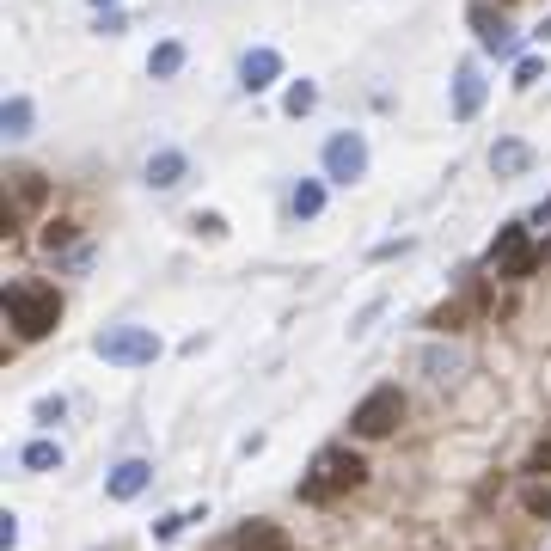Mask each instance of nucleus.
<instances>
[{
  "label": "nucleus",
  "instance_id": "f257e3e1",
  "mask_svg": "<svg viewBox=\"0 0 551 551\" xmlns=\"http://www.w3.org/2000/svg\"><path fill=\"white\" fill-rule=\"evenodd\" d=\"M362 478H368V460L362 454H349V447H325V454L313 460V472L300 478V496H307V503H331V496L356 490Z\"/></svg>",
  "mask_w": 551,
  "mask_h": 551
},
{
  "label": "nucleus",
  "instance_id": "f03ea898",
  "mask_svg": "<svg viewBox=\"0 0 551 551\" xmlns=\"http://www.w3.org/2000/svg\"><path fill=\"white\" fill-rule=\"evenodd\" d=\"M7 319L19 325L25 343H37L62 325V294L43 288V282H19V288H7Z\"/></svg>",
  "mask_w": 551,
  "mask_h": 551
},
{
  "label": "nucleus",
  "instance_id": "7ed1b4c3",
  "mask_svg": "<svg viewBox=\"0 0 551 551\" xmlns=\"http://www.w3.org/2000/svg\"><path fill=\"white\" fill-rule=\"evenodd\" d=\"M490 264H496V276H509V282H527L545 258H539V245L527 239V221H509V227H496V239H490Z\"/></svg>",
  "mask_w": 551,
  "mask_h": 551
},
{
  "label": "nucleus",
  "instance_id": "20e7f679",
  "mask_svg": "<svg viewBox=\"0 0 551 551\" xmlns=\"http://www.w3.org/2000/svg\"><path fill=\"white\" fill-rule=\"evenodd\" d=\"M319 166H325V184H362L368 178V135L362 129H337L325 141Z\"/></svg>",
  "mask_w": 551,
  "mask_h": 551
},
{
  "label": "nucleus",
  "instance_id": "39448f33",
  "mask_svg": "<svg viewBox=\"0 0 551 551\" xmlns=\"http://www.w3.org/2000/svg\"><path fill=\"white\" fill-rule=\"evenodd\" d=\"M98 356L111 368H147L160 356V337L147 325H111V331H98Z\"/></svg>",
  "mask_w": 551,
  "mask_h": 551
},
{
  "label": "nucleus",
  "instance_id": "423d86ee",
  "mask_svg": "<svg viewBox=\"0 0 551 551\" xmlns=\"http://www.w3.org/2000/svg\"><path fill=\"white\" fill-rule=\"evenodd\" d=\"M398 423H405V392H398V386H374L362 405H356V417H349V429H356L362 441H380Z\"/></svg>",
  "mask_w": 551,
  "mask_h": 551
},
{
  "label": "nucleus",
  "instance_id": "0eeeda50",
  "mask_svg": "<svg viewBox=\"0 0 551 551\" xmlns=\"http://www.w3.org/2000/svg\"><path fill=\"white\" fill-rule=\"evenodd\" d=\"M472 31H478V43L490 49L496 62H515V56H521V37L503 25V13H490V7H472Z\"/></svg>",
  "mask_w": 551,
  "mask_h": 551
},
{
  "label": "nucleus",
  "instance_id": "6e6552de",
  "mask_svg": "<svg viewBox=\"0 0 551 551\" xmlns=\"http://www.w3.org/2000/svg\"><path fill=\"white\" fill-rule=\"evenodd\" d=\"M276 80H282V56H276L270 43H258V49H245V56H239V86L252 92V98H258V92H270Z\"/></svg>",
  "mask_w": 551,
  "mask_h": 551
},
{
  "label": "nucleus",
  "instance_id": "1a4fd4ad",
  "mask_svg": "<svg viewBox=\"0 0 551 551\" xmlns=\"http://www.w3.org/2000/svg\"><path fill=\"white\" fill-rule=\"evenodd\" d=\"M484 98H490V80L478 74V62H466V68L454 74V123H472V117L484 111Z\"/></svg>",
  "mask_w": 551,
  "mask_h": 551
},
{
  "label": "nucleus",
  "instance_id": "9d476101",
  "mask_svg": "<svg viewBox=\"0 0 551 551\" xmlns=\"http://www.w3.org/2000/svg\"><path fill=\"white\" fill-rule=\"evenodd\" d=\"M147 484H154V466H147V460H123V466L105 478V496H111V503H129V496H141Z\"/></svg>",
  "mask_w": 551,
  "mask_h": 551
},
{
  "label": "nucleus",
  "instance_id": "9b49d317",
  "mask_svg": "<svg viewBox=\"0 0 551 551\" xmlns=\"http://www.w3.org/2000/svg\"><path fill=\"white\" fill-rule=\"evenodd\" d=\"M184 172H190V154H184V147H160V154L147 160V184H154V190L184 184Z\"/></svg>",
  "mask_w": 551,
  "mask_h": 551
},
{
  "label": "nucleus",
  "instance_id": "f8f14e48",
  "mask_svg": "<svg viewBox=\"0 0 551 551\" xmlns=\"http://www.w3.org/2000/svg\"><path fill=\"white\" fill-rule=\"evenodd\" d=\"M527 166H533V147H527L521 135H509V141L490 147V172H496V178H521Z\"/></svg>",
  "mask_w": 551,
  "mask_h": 551
},
{
  "label": "nucleus",
  "instance_id": "ddd939ff",
  "mask_svg": "<svg viewBox=\"0 0 551 551\" xmlns=\"http://www.w3.org/2000/svg\"><path fill=\"white\" fill-rule=\"evenodd\" d=\"M233 545H239V551H288V533H282L276 521H245V527L233 533Z\"/></svg>",
  "mask_w": 551,
  "mask_h": 551
},
{
  "label": "nucleus",
  "instance_id": "4468645a",
  "mask_svg": "<svg viewBox=\"0 0 551 551\" xmlns=\"http://www.w3.org/2000/svg\"><path fill=\"white\" fill-rule=\"evenodd\" d=\"M288 215L294 221H319L325 215V178H300L294 196H288Z\"/></svg>",
  "mask_w": 551,
  "mask_h": 551
},
{
  "label": "nucleus",
  "instance_id": "2eb2a0df",
  "mask_svg": "<svg viewBox=\"0 0 551 551\" xmlns=\"http://www.w3.org/2000/svg\"><path fill=\"white\" fill-rule=\"evenodd\" d=\"M184 62H190V49L178 37H166V43H154V56H147V74H154V80H178Z\"/></svg>",
  "mask_w": 551,
  "mask_h": 551
},
{
  "label": "nucleus",
  "instance_id": "dca6fc26",
  "mask_svg": "<svg viewBox=\"0 0 551 551\" xmlns=\"http://www.w3.org/2000/svg\"><path fill=\"white\" fill-rule=\"evenodd\" d=\"M31 123H37L31 98H25V92H13V98H7V111H0V129H7V141H25V135H31Z\"/></svg>",
  "mask_w": 551,
  "mask_h": 551
},
{
  "label": "nucleus",
  "instance_id": "f3484780",
  "mask_svg": "<svg viewBox=\"0 0 551 551\" xmlns=\"http://www.w3.org/2000/svg\"><path fill=\"white\" fill-rule=\"evenodd\" d=\"M313 105H319V80H294V86L282 92V111H288V117H313Z\"/></svg>",
  "mask_w": 551,
  "mask_h": 551
},
{
  "label": "nucleus",
  "instance_id": "a211bd4d",
  "mask_svg": "<svg viewBox=\"0 0 551 551\" xmlns=\"http://www.w3.org/2000/svg\"><path fill=\"white\" fill-rule=\"evenodd\" d=\"M19 466H25V472H56V466H62V447H56V441H31L25 454H19Z\"/></svg>",
  "mask_w": 551,
  "mask_h": 551
},
{
  "label": "nucleus",
  "instance_id": "6ab92c4d",
  "mask_svg": "<svg viewBox=\"0 0 551 551\" xmlns=\"http://www.w3.org/2000/svg\"><path fill=\"white\" fill-rule=\"evenodd\" d=\"M466 313H472V300H441L429 313V331H466Z\"/></svg>",
  "mask_w": 551,
  "mask_h": 551
},
{
  "label": "nucleus",
  "instance_id": "aec40b11",
  "mask_svg": "<svg viewBox=\"0 0 551 551\" xmlns=\"http://www.w3.org/2000/svg\"><path fill=\"white\" fill-rule=\"evenodd\" d=\"M190 227H196V233H209V239H221V233H227V215H221V209H196Z\"/></svg>",
  "mask_w": 551,
  "mask_h": 551
},
{
  "label": "nucleus",
  "instance_id": "412c9836",
  "mask_svg": "<svg viewBox=\"0 0 551 551\" xmlns=\"http://www.w3.org/2000/svg\"><path fill=\"white\" fill-rule=\"evenodd\" d=\"M539 80H545V62H539V56H521V62H515V86L527 92V86H539Z\"/></svg>",
  "mask_w": 551,
  "mask_h": 551
},
{
  "label": "nucleus",
  "instance_id": "4be33fe9",
  "mask_svg": "<svg viewBox=\"0 0 551 551\" xmlns=\"http://www.w3.org/2000/svg\"><path fill=\"white\" fill-rule=\"evenodd\" d=\"M190 521H203V509H190V515H166V521L154 527V539H178V533H184Z\"/></svg>",
  "mask_w": 551,
  "mask_h": 551
},
{
  "label": "nucleus",
  "instance_id": "5701e85b",
  "mask_svg": "<svg viewBox=\"0 0 551 551\" xmlns=\"http://www.w3.org/2000/svg\"><path fill=\"white\" fill-rule=\"evenodd\" d=\"M43 245H49V252H62V245H74V221H49V227H43Z\"/></svg>",
  "mask_w": 551,
  "mask_h": 551
},
{
  "label": "nucleus",
  "instance_id": "b1692460",
  "mask_svg": "<svg viewBox=\"0 0 551 551\" xmlns=\"http://www.w3.org/2000/svg\"><path fill=\"white\" fill-rule=\"evenodd\" d=\"M527 515H551V484H533L527 490Z\"/></svg>",
  "mask_w": 551,
  "mask_h": 551
},
{
  "label": "nucleus",
  "instance_id": "393cba45",
  "mask_svg": "<svg viewBox=\"0 0 551 551\" xmlns=\"http://www.w3.org/2000/svg\"><path fill=\"white\" fill-rule=\"evenodd\" d=\"M527 472H539V478H551V435L533 447V460H527Z\"/></svg>",
  "mask_w": 551,
  "mask_h": 551
},
{
  "label": "nucleus",
  "instance_id": "a878e982",
  "mask_svg": "<svg viewBox=\"0 0 551 551\" xmlns=\"http://www.w3.org/2000/svg\"><path fill=\"white\" fill-rule=\"evenodd\" d=\"M98 31H105V37H123V31H129V19L111 7V13H98Z\"/></svg>",
  "mask_w": 551,
  "mask_h": 551
},
{
  "label": "nucleus",
  "instance_id": "bb28decb",
  "mask_svg": "<svg viewBox=\"0 0 551 551\" xmlns=\"http://www.w3.org/2000/svg\"><path fill=\"white\" fill-rule=\"evenodd\" d=\"M37 423H62V398H43V405H37Z\"/></svg>",
  "mask_w": 551,
  "mask_h": 551
},
{
  "label": "nucleus",
  "instance_id": "cd10ccee",
  "mask_svg": "<svg viewBox=\"0 0 551 551\" xmlns=\"http://www.w3.org/2000/svg\"><path fill=\"white\" fill-rule=\"evenodd\" d=\"M533 43H551V19H539V25H533Z\"/></svg>",
  "mask_w": 551,
  "mask_h": 551
},
{
  "label": "nucleus",
  "instance_id": "c85d7f7f",
  "mask_svg": "<svg viewBox=\"0 0 551 551\" xmlns=\"http://www.w3.org/2000/svg\"><path fill=\"white\" fill-rule=\"evenodd\" d=\"M92 7H98V13H105V7H117V0H92Z\"/></svg>",
  "mask_w": 551,
  "mask_h": 551
},
{
  "label": "nucleus",
  "instance_id": "c756f323",
  "mask_svg": "<svg viewBox=\"0 0 551 551\" xmlns=\"http://www.w3.org/2000/svg\"><path fill=\"white\" fill-rule=\"evenodd\" d=\"M539 258H551V239H545V245H539Z\"/></svg>",
  "mask_w": 551,
  "mask_h": 551
},
{
  "label": "nucleus",
  "instance_id": "7c9ffc66",
  "mask_svg": "<svg viewBox=\"0 0 551 551\" xmlns=\"http://www.w3.org/2000/svg\"><path fill=\"white\" fill-rule=\"evenodd\" d=\"M503 7H509V0H503Z\"/></svg>",
  "mask_w": 551,
  "mask_h": 551
}]
</instances>
